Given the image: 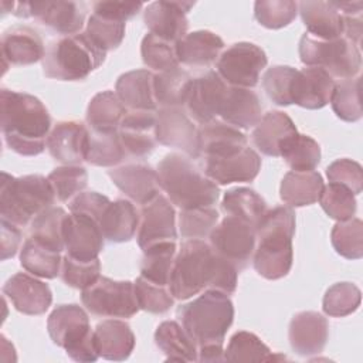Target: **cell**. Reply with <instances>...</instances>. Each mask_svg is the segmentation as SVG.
I'll return each mask as SVG.
<instances>
[{
	"instance_id": "6da1fadb",
	"label": "cell",
	"mask_w": 363,
	"mask_h": 363,
	"mask_svg": "<svg viewBox=\"0 0 363 363\" xmlns=\"http://www.w3.org/2000/svg\"><path fill=\"white\" fill-rule=\"evenodd\" d=\"M238 269L217 255L204 240H186L176 252L169 289L174 299H189L204 289L231 295L237 289Z\"/></svg>"
},
{
	"instance_id": "7a4b0ae2",
	"label": "cell",
	"mask_w": 363,
	"mask_h": 363,
	"mask_svg": "<svg viewBox=\"0 0 363 363\" xmlns=\"http://www.w3.org/2000/svg\"><path fill=\"white\" fill-rule=\"evenodd\" d=\"M1 133L6 145L21 156H37L47 147L51 116L34 95L3 88L0 91Z\"/></svg>"
},
{
	"instance_id": "3957f363",
	"label": "cell",
	"mask_w": 363,
	"mask_h": 363,
	"mask_svg": "<svg viewBox=\"0 0 363 363\" xmlns=\"http://www.w3.org/2000/svg\"><path fill=\"white\" fill-rule=\"evenodd\" d=\"M295 234V211L288 206L268 210L255 230L252 264L265 279H281L288 275L294 262L292 238Z\"/></svg>"
},
{
	"instance_id": "277c9868",
	"label": "cell",
	"mask_w": 363,
	"mask_h": 363,
	"mask_svg": "<svg viewBox=\"0 0 363 363\" xmlns=\"http://www.w3.org/2000/svg\"><path fill=\"white\" fill-rule=\"evenodd\" d=\"M160 190L180 210L213 207L220 197L217 183L182 153H167L156 169Z\"/></svg>"
},
{
	"instance_id": "5b68a950",
	"label": "cell",
	"mask_w": 363,
	"mask_h": 363,
	"mask_svg": "<svg viewBox=\"0 0 363 363\" xmlns=\"http://www.w3.org/2000/svg\"><path fill=\"white\" fill-rule=\"evenodd\" d=\"M177 322L196 342L197 349L208 345L223 346L225 333L234 319L230 296L217 289H206L196 299L176 311Z\"/></svg>"
},
{
	"instance_id": "8992f818",
	"label": "cell",
	"mask_w": 363,
	"mask_h": 363,
	"mask_svg": "<svg viewBox=\"0 0 363 363\" xmlns=\"http://www.w3.org/2000/svg\"><path fill=\"white\" fill-rule=\"evenodd\" d=\"M106 51L98 47L84 31L52 40L41 60L45 77L58 81H82L99 68Z\"/></svg>"
},
{
	"instance_id": "52a82bcc",
	"label": "cell",
	"mask_w": 363,
	"mask_h": 363,
	"mask_svg": "<svg viewBox=\"0 0 363 363\" xmlns=\"http://www.w3.org/2000/svg\"><path fill=\"white\" fill-rule=\"evenodd\" d=\"M55 193L41 174L14 177L1 173L0 216L17 227H27L44 210L54 206Z\"/></svg>"
},
{
	"instance_id": "ba28073f",
	"label": "cell",
	"mask_w": 363,
	"mask_h": 363,
	"mask_svg": "<svg viewBox=\"0 0 363 363\" xmlns=\"http://www.w3.org/2000/svg\"><path fill=\"white\" fill-rule=\"evenodd\" d=\"M51 340L75 362H95L99 352L86 312L77 303L58 305L47 319Z\"/></svg>"
},
{
	"instance_id": "9c48e42d",
	"label": "cell",
	"mask_w": 363,
	"mask_h": 363,
	"mask_svg": "<svg viewBox=\"0 0 363 363\" xmlns=\"http://www.w3.org/2000/svg\"><path fill=\"white\" fill-rule=\"evenodd\" d=\"M299 58L306 67L323 68L332 78L349 79L360 72V48L339 37L335 40H320L305 33L299 40Z\"/></svg>"
},
{
	"instance_id": "30bf717a",
	"label": "cell",
	"mask_w": 363,
	"mask_h": 363,
	"mask_svg": "<svg viewBox=\"0 0 363 363\" xmlns=\"http://www.w3.org/2000/svg\"><path fill=\"white\" fill-rule=\"evenodd\" d=\"M82 305L88 312L101 318H132L140 308L135 286L130 281H113L99 277L81 291Z\"/></svg>"
},
{
	"instance_id": "8fae6325",
	"label": "cell",
	"mask_w": 363,
	"mask_h": 363,
	"mask_svg": "<svg viewBox=\"0 0 363 363\" xmlns=\"http://www.w3.org/2000/svg\"><path fill=\"white\" fill-rule=\"evenodd\" d=\"M267 62V54L261 47L241 41L231 44L220 54L216 68L227 85L252 89L258 84Z\"/></svg>"
},
{
	"instance_id": "7c38bea8",
	"label": "cell",
	"mask_w": 363,
	"mask_h": 363,
	"mask_svg": "<svg viewBox=\"0 0 363 363\" xmlns=\"http://www.w3.org/2000/svg\"><path fill=\"white\" fill-rule=\"evenodd\" d=\"M210 247L221 258L231 262L238 272L252 258L255 250V228L247 221L225 216L210 234Z\"/></svg>"
},
{
	"instance_id": "4fadbf2b",
	"label": "cell",
	"mask_w": 363,
	"mask_h": 363,
	"mask_svg": "<svg viewBox=\"0 0 363 363\" xmlns=\"http://www.w3.org/2000/svg\"><path fill=\"white\" fill-rule=\"evenodd\" d=\"M13 14L16 17H34L43 26L51 28L61 35H72L81 33L86 9L78 1H34L14 3Z\"/></svg>"
},
{
	"instance_id": "5bb4252c",
	"label": "cell",
	"mask_w": 363,
	"mask_h": 363,
	"mask_svg": "<svg viewBox=\"0 0 363 363\" xmlns=\"http://www.w3.org/2000/svg\"><path fill=\"white\" fill-rule=\"evenodd\" d=\"M156 140L182 150L189 157H200L199 128L183 106H166L156 111Z\"/></svg>"
},
{
	"instance_id": "9a60e30c",
	"label": "cell",
	"mask_w": 363,
	"mask_h": 363,
	"mask_svg": "<svg viewBox=\"0 0 363 363\" xmlns=\"http://www.w3.org/2000/svg\"><path fill=\"white\" fill-rule=\"evenodd\" d=\"M176 238L174 207L166 196L157 194L153 200L142 206L136 231L138 244L145 251L160 242H176Z\"/></svg>"
},
{
	"instance_id": "2e32d148",
	"label": "cell",
	"mask_w": 363,
	"mask_h": 363,
	"mask_svg": "<svg viewBox=\"0 0 363 363\" xmlns=\"http://www.w3.org/2000/svg\"><path fill=\"white\" fill-rule=\"evenodd\" d=\"M227 84L217 71H207L193 78L184 109L200 126L220 116L227 92Z\"/></svg>"
},
{
	"instance_id": "e0dca14e",
	"label": "cell",
	"mask_w": 363,
	"mask_h": 363,
	"mask_svg": "<svg viewBox=\"0 0 363 363\" xmlns=\"http://www.w3.org/2000/svg\"><path fill=\"white\" fill-rule=\"evenodd\" d=\"M104 234L99 224L78 213H71L64 221V247L69 257L91 261L104 250Z\"/></svg>"
},
{
	"instance_id": "ac0fdd59",
	"label": "cell",
	"mask_w": 363,
	"mask_h": 363,
	"mask_svg": "<svg viewBox=\"0 0 363 363\" xmlns=\"http://www.w3.org/2000/svg\"><path fill=\"white\" fill-rule=\"evenodd\" d=\"M193 6L191 1H153L143 11L145 26L149 33L177 43L187 34V13Z\"/></svg>"
},
{
	"instance_id": "d6986e66",
	"label": "cell",
	"mask_w": 363,
	"mask_h": 363,
	"mask_svg": "<svg viewBox=\"0 0 363 363\" xmlns=\"http://www.w3.org/2000/svg\"><path fill=\"white\" fill-rule=\"evenodd\" d=\"M89 129L78 121H60L48 133L47 149L62 164H79L86 160Z\"/></svg>"
},
{
	"instance_id": "ffe728a7",
	"label": "cell",
	"mask_w": 363,
	"mask_h": 363,
	"mask_svg": "<svg viewBox=\"0 0 363 363\" xmlns=\"http://www.w3.org/2000/svg\"><path fill=\"white\" fill-rule=\"evenodd\" d=\"M288 339L296 354L302 357L319 354L329 339L328 319L315 311L298 312L289 322Z\"/></svg>"
},
{
	"instance_id": "44dd1931",
	"label": "cell",
	"mask_w": 363,
	"mask_h": 363,
	"mask_svg": "<svg viewBox=\"0 0 363 363\" xmlns=\"http://www.w3.org/2000/svg\"><path fill=\"white\" fill-rule=\"evenodd\" d=\"M3 294L24 315H43L51 306L50 286L27 272H17L3 285Z\"/></svg>"
},
{
	"instance_id": "7402d4cb",
	"label": "cell",
	"mask_w": 363,
	"mask_h": 363,
	"mask_svg": "<svg viewBox=\"0 0 363 363\" xmlns=\"http://www.w3.org/2000/svg\"><path fill=\"white\" fill-rule=\"evenodd\" d=\"M259 169L261 157L250 146L227 157L203 159V173L217 184L252 182Z\"/></svg>"
},
{
	"instance_id": "603a6c76",
	"label": "cell",
	"mask_w": 363,
	"mask_h": 363,
	"mask_svg": "<svg viewBox=\"0 0 363 363\" xmlns=\"http://www.w3.org/2000/svg\"><path fill=\"white\" fill-rule=\"evenodd\" d=\"M119 136L129 157L143 159L155 150L156 111H126L121 125Z\"/></svg>"
},
{
	"instance_id": "cb8c5ba5",
	"label": "cell",
	"mask_w": 363,
	"mask_h": 363,
	"mask_svg": "<svg viewBox=\"0 0 363 363\" xmlns=\"http://www.w3.org/2000/svg\"><path fill=\"white\" fill-rule=\"evenodd\" d=\"M113 184L132 201L143 206L160 194L157 173L145 163H126L108 170Z\"/></svg>"
},
{
	"instance_id": "d4e9b609",
	"label": "cell",
	"mask_w": 363,
	"mask_h": 363,
	"mask_svg": "<svg viewBox=\"0 0 363 363\" xmlns=\"http://www.w3.org/2000/svg\"><path fill=\"white\" fill-rule=\"evenodd\" d=\"M3 68L9 65H31L43 60L45 47L40 34L28 26H14L1 34Z\"/></svg>"
},
{
	"instance_id": "484cf974",
	"label": "cell",
	"mask_w": 363,
	"mask_h": 363,
	"mask_svg": "<svg viewBox=\"0 0 363 363\" xmlns=\"http://www.w3.org/2000/svg\"><path fill=\"white\" fill-rule=\"evenodd\" d=\"M335 84L323 68L305 67L296 69L291 91L292 104L305 109H320L330 102Z\"/></svg>"
},
{
	"instance_id": "4316f807",
	"label": "cell",
	"mask_w": 363,
	"mask_h": 363,
	"mask_svg": "<svg viewBox=\"0 0 363 363\" xmlns=\"http://www.w3.org/2000/svg\"><path fill=\"white\" fill-rule=\"evenodd\" d=\"M200 157L221 159L247 147V136L221 119H214L199 128Z\"/></svg>"
},
{
	"instance_id": "83f0119b",
	"label": "cell",
	"mask_w": 363,
	"mask_h": 363,
	"mask_svg": "<svg viewBox=\"0 0 363 363\" xmlns=\"http://www.w3.org/2000/svg\"><path fill=\"white\" fill-rule=\"evenodd\" d=\"M220 118L237 129L254 128L262 118L259 96L251 88L228 85Z\"/></svg>"
},
{
	"instance_id": "f1b7e54d",
	"label": "cell",
	"mask_w": 363,
	"mask_h": 363,
	"mask_svg": "<svg viewBox=\"0 0 363 363\" xmlns=\"http://www.w3.org/2000/svg\"><path fill=\"white\" fill-rule=\"evenodd\" d=\"M298 10L308 34L320 40L343 37V16L333 1H299Z\"/></svg>"
},
{
	"instance_id": "f546056e",
	"label": "cell",
	"mask_w": 363,
	"mask_h": 363,
	"mask_svg": "<svg viewBox=\"0 0 363 363\" xmlns=\"http://www.w3.org/2000/svg\"><path fill=\"white\" fill-rule=\"evenodd\" d=\"M295 133H298L296 126L285 112L269 111L254 126L251 136L261 153L278 157L282 145Z\"/></svg>"
},
{
	"instance_id": "4dcf8cb0",
	"label": "cell",
	"mask_w": 363,
	"mask_h": 363,
	"mask_svg": "<svg viewBox=\"0 0 363 363\" xmlns=\"http://www.w3.org/2000/svg\"><path fill=\"white\" fill-rule=\"evenodd\" d=\"M224 41L220 35L208 30L187 33L176 43L179 62L189 67H208L217 61Z\"/></svg>"
},
{
	"instance_id": "1f68e13d",
	"label": "cell",
	"mask_w": 363,
	"mask_h": 363,
	"mask_svg": "<svg viewBox=\"0 0 363 363\" xmlns=\"http://www.w3.org/2000/svg\"><path fill=\"white\" fill-rule=\"evenodd\" d=\"M99 356L106 360H126L135 347V335L130 326L119 319H106L94 329Z\"/></svg>"
},
{
	"instance_id": "d6a6232c",
	"label": "cell",
	"mask_w": 363,
	"mask_h": 363,
	"mask_svg": "<svg viewBox=\"0 0 363 363\" xmlns=\"http://www.w3.org/2000/svg\"><path fill=\"white\" fill-rule=\"evenodd\" d=\"M153 81L155 74L149 69L128 71L118 78L115 91L129 111H157Z\"/></svg>"
},
{
	"instance_id": "836d02e7",
	"label": "cell",
	"mask_w": 363,
	"mask_h": 363,
	"mask_svg": "<svg viewBox=\"0 0 363 363\" xmlns=\"http://www.w3.org/2000/svg\"><path fill=\"white\" fill-rule=\"evenodd\" d=\"M98 224L105 240L126 242L132 240L138 231L139 214L129 200L118 199L108 204Z\"/></svg>"
},
{
	"instance_id": "e575fe53",
	"label": "cell",
	"mask_w": 363,
	"mask_h": 363,
	"mask_svg": "<svg viewBox=\"0 0 363 363\" xmlns=\"http://www.w3.org/2000/svg\"><path fill=\"white\" fill-rule=\"evenodd\" d=\"M323 179L315 170L309 172H288L279 187L281 200L288 207H303L319 200L323 190Z\"/></svg>"
},
{
	"instance_id": "d590c367",
	"label": "cell",
	"mask_w": 363,
	"mask_h": 363,
	"mask_svg": "<svg viewBox=\"0 0 363 363\" xmlns=\"http://www.w3.org/2000/svg\"><path fill=\"white\" fill-rule=\"evenodd\" d=\"M155 343L173 362H197V345L176 320L162 322L155 332Z\"/></svg>"
},
{
	"instance_id": "8d00e7d4",
	"label": "cell",
	"mask_w": 363,
	"mask_h": 363,
	"mask_svg": "<svg viewBox=\"0 0 363 363\" xmlns=\"http://www.w3.org/2000/svg\"><path fill=\"white\" fill-rule=\"evenodd\" d=\"M125 105L113 91H102L96 94L86 108L88 128L98 132L119 130V125L126 113Z\"/></svg>"
},
{
	"instance_id": "74e56055",
	"label": "cell",
	"mask_w": 363,
	"mask_h": 363,
	"mask_svg": "<svg viewBox=\"0 0 363 363\" xmlns=\"http://www.w3.org/2000/svg\"><path fill=\"white\" fill-rule=\"evenodd\" d=\"M221 210L225 216L238 217L257 230L268 211V206L255 190L248 187H235L230 189L224 194Z\"/></svg>"
},
{
	"instance_id": "f35d334b",
	"label": "cell",
	"mask_w": 363,
	"mask_h": 363,
	"mask_svg": "<svg viewBox=\"0 0 363 363\" xmlns=\"http://www.w3.org/2000/svg\"><path fill=\"white\" fill-rule=\"evenodd\" d=\"M62 257L61 252L54 251L37 240L28 237L20 250L21 267L38 278L52 279L60 275Z\"/></svg>"
},
{
	"instance_id": "ab89813d",
	"label": "cell",
	"mask_w": 363,
	"mask_h": 363,
	"mask_svg": "<svg viewBox=\"0 0 363 363\" xmlns=\"http://www.w3.org/2000/svg\"><path fill=\"white\" fill-rule=\"evenodd\" d=\"M89 129V128H88ZM129 156L122 145L119 130L98 132L89 129L86 162L101 167H116Z\"/></svg>"
},
{
	"instance_id": "60d3db41",
	"label": "cell",
	"mask_w": 363,
	"mask_h": 363,
	"mask_svg": "<svg viewBox=\"0 0 363 363\" xmlns=\"http://www.w3.org/2000/svg\"><path fill=\"white\" fill-rule=\"evenodd\" d=\"M193 78L190 74L180 67L156 72L153 88H155V101L157 108L166 106H183L186 104L190 84Z\"/></svg>"
},
{
	"instance_id": "b9f144b4",
	"label": "cell",
	"mask_w": 363,
	"mask_h": 363,
	"mask_svg": "<svg viewBox=\"0 0 363 363\" xmlns=\"http://www.w3.org/2000/svg\"><path fill=\"white\" fill-rule=\"evenodd\" d=\"M68 213L61 207H50L30 223V235L45 247L61 252L64 247V221Z\"/></svg>"
},
{
	"instance_id": "7bdbcfd3",
	"label": "cell",
	"mask_w": 363,
	"mask_h": 363,
	"mask_svg": "<svg viewBox=\"0 0 363 363\" xmlns=\"http://www.w3.org/2000/svg\"><path fill=\"white\" fill-rule=\"evenodd\" d=\"M277 359H285V356L274 354L257 335L247 330L234 333L224 350L227 362H274Z\"/></svg>"
},
{
	"instance_id": "ee69618b",
	"label": "cell",
	"mask_w": 363,
	"mask_h": 363,
	"mask_svg": "<svg viewBox=\"0 0 363 363\" xmlns=\"http://www.w3.org/2000/svg\"><path fill=\"white\" fill-rule=\"evenodd\" d=\"M176 257V242H160L143 251L140 277L150 282L169 286V279Z\"/></svg>"
},
{
	"instance_id": "f6af8a7d",
	"label": "cell",
	"mask_w": 363,
	"mask_h": 363,
	"mask_svg": "<svg viewBox=\"0 0 363 363\" xmlns=\"http://www.w3.org/2000/svg\"><path fill=\"white\" fill-rule=\"evenodd\" d=\"M320 155L319 143L313 138L302 133L291 136L279 152V156L295 172L313 170L320 163Z\"/></svg>"
},
{
	"instance_id": "bcb514c9",
	"label": "cell",
	"mask_w": 363,
	"mask_h": 363,
	"mask_svg": "<svg viewBox=\"0 0 363 363\" xmlns=\"http://www.w3.org/2000/svg\"><path fill=\"white\" fill-rule=\"evenodd\" d=\"M142 61L156 72L169 71L180 65L176 54V43L147 33L140 44Z\"/></svg>"
},
{
	"instance_id": "7dc6e473",
	"label": "cell",
	"mask_w": 363,
	"mask_h": 363,
	"mask_svg": "<svg viewBox=\"0 0 363 363\" xmlns=\"http://www.w3.org/2000/svg\"><path fill=\"white\" fill-rule=\"evenodd\" d=\"M335 251L347 259L363 257V223L357 217L337 221L330 233Z\"/></svg>"
},
{
	"instance_id": "c3c4849f",
	"label": "cell",
	"mask_w": 363,
	"mask_h": 363,
	"mask_svg": "<svg viewBox=\"0 0 363 363\" xmlns=\"http://www.w3.org/2000/svg\"><path fill=\"white\" fill-rule=\"evenodd\" d=\"M359 86V75L349 79H340L337 84H335L330 98L332 109L336 116L345 122H356L362 118Z\"/></svg>"
},
{
	"instance_id": "681fc988",
	"label": "cell",
	"mask_w": 363,
	"mask_h": 363,
	"mask_svg": "<svg viewBox=\"0 0 363 363\" xmlns=\"http://www.w3.org/2000/svg\"><path fill=\"white\" fill-rule=\"evenodd\" d=\"M47 179L60 201H71L77 194L82 193L88 184V173L79 164L55 167Z\"/></svg>"
},
{
	"instance_id": "f907efd6",
	"label": "cell",
	"mask_w": 363,
	"mask_h": 363,
	"mask_svg": "<svg viewBox=\"0 0 363 363\" xmlns=\"http://www.w3.org/2000/svg\"><path fill=\"white\" fill-rule=\"evenodd\" d=\"M362 292L352 282H337L333 284L325 292L322 308L323 312L333 318H343L360 306Z\"/></svg>"
},
{
	"instance_id": "816d5d0a",
	"label": "cell",
	"mask_w": 363,
	"mask_h": 363,
	"mask_svg": "<svg viewBox=\"0 0 363 363\" xmlns=\"http://www.w3.org/2000/svg\"><path fill=\"white\" fill-rule=\"evenodd\" d=\"M218 223V211L213 207L180 210L179 230L184 240H204L210 237Z\"/></svg>"
},
{
	"instance_id": "f5cc1de1",
	"label": "cell",
	"mask_w": 363,
	"mask_h": 363,
	"mask_svg": "<svg viewBox=\"0 0 363 363\" xmlns=\"http://www.w3.org/2000/svg\"><path fill=\"white\" fill-rule=\"evenodd\" d=\"M323 211L336 221H345L354 216L357 203L354 194L345 186L329 183L323 186L320 197L318 200Z\"/></svg>"
},
{
	"instance_id": "db71d44e",
	"label": "cell",
	"mask_w": 363,
	"mask_h": 363,
	"mask_svg": "<svg viewBox=\"0 0 363 363\" xmlns=\"http://www.w3.org/2000/svg\"><path fill=\"white\" fill-rule=\"evenodd\" d=\"M298 13V3L291 0H259L254 4L255 20L265 28L278 30L291 24Z\"/></svg>"
},
{
	"instance_id": "11a10c76",
	"label": "cell",
	"mask_w": 363,
	"mask_h": 363,
	"mask_svg": "<svg viewBox=\"0 0 363 363\" xmlns=\"http://www.w3.org/2000/svg\"><path fill=\"white\" fill-rule=\"evenodd\" d=\"M133 286L139 308L142 311L159 315L167 312L174 303V296L166 285H159L147 281L143 277H138Z\"/></svg>"
},
{
	"instance_id": "9f6ffc18",
	"label": "cell",
	"mask_w": 363,
	"mask_h": 363,
	"mask_svg": "<svg viewBox=\"0 0 363 363\" xmlns=\"http://www.w3.org/2000/svg\"><path fill=\"white\" fill-rule=\"evenodd\" d=\"M99 258L91 261H82L65 254L62 257L60 277L64 284L75 289H85L92 285L101 277Z\"/></svg>"
},
{
	"instance_id": "6f0895ef",
	"label": "cell",
	"mask_w": 363,
	"mask_h": 363,
	"mask_svg": "<svg viewBox=\"0 0 363 363\" xmlns=\"http://www.w3.org/2000/svg\"><path fill=\"white\" fill-rule=\"evenodd\" d=\"M296 69L289 65H274L268 68L262 77V88L267 96L279 106L292 104V81Z\"/></svg>"
},
{
	"instance_id": "680465c9",
	"label": "cell",
	"mask_w": 363,
	"mask_h": 363,
	"mask_svg": "<svg viewBox=\"0 0 363 363\" xmlns=\"http://www.w3.org/2000/svg\"><path fill=\"white\" fill-rule=\"evenodd\" d=\"M85 33L104 51L116 50L125 38V23L91 14L86 21Z\"/></svg>"
},
{
	"instance_id": "91938a15",
	"label": "cell",
	"mask_w": 363,
	"mask_h": 363,
	"mask_svg": "<svg viewBox=\"0 0 363 363\" xmlns=\"http://www.w3.org/2000/svg\"><path fill=\"white\" fill-rule=\"evenodd\" d=\"M329 183H336L347 187L354 196L360 194L363 187L362 166L352 159H337L326 167Z\"/></svg>"
},
{
	"instance_id": "94428289",
	"label": "cell",
	"mask_w": 363,
	"mask_h": 363,
	"mask_svg": "<svg viewBox=\"0 0 363 363\" xmlns=\"http://www.w3.org/2000/svg\"><path fill=\"white\" fill-rule=\"evenodd\" d=\"M111 200L96 191H82L77 194L69 203V211L71 213H78V214H85L91 218H94L96 223L99 221L102 213L108 207Z\"/></svg>"
},
{
	"instance_id": "6125c7cd",
	"label": "cell",
	"mask_w": 363,
	"mask_h": 363,
	"mask_svg": "<svg viewBox=\"0 0 363 363\" xmlns=\"http://www.w3.org/2000/svg\"><path fill=\"white\" fill-rule=\"evenodd\" d=\"M142 7V3L130 1H95L92 3V13L101 17L126 23V20L135 17Z\"/></svg>"
},
{
	"instance_id": "be15d7a7",
	"label": "cell",
	"mask_w": 363,
	"mask_h": 363,
	"mask_svg": "<svg viewBox=\"0 0 363 363\" xmlns=\"http://www.w3.org/2000/svg\"><path fill=\"white\" fill-rule=\"evenodd\" d=\"M0 225H1V259L4 261L16 255L18 245L21 242V228L6 220H1Z\"/></svg>"
},
{
	"instance_id": "e7e4bbea",
	"label": "cell",
	"mask_w": 363,
	"mask_h": 363,
	"mask_svg": "<svg viewBox=\"0 0 363 363\" xmlns=\"http://www.w3.org/2000/svg\"><path fill=\"white\" fill-rule=\"evenodd\" d=\"M224 349L220 345H208L197 349V362H223Z\"/></svg>"
}]
</instances>
